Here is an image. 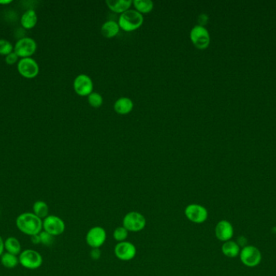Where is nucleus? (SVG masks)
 <instances>
[{
    "instance_id": "nucleus-1",
    "label": "nucleus",
    "mask_w": 276,
    "mask_h": 276,
    "mask_svg": "<svg viewBox=\"0 0 276 276\" xmlns=\"http://www.w3.org/2000/svg\"><path fill=\"white\" fill-rule=\"evenodd\" d=\"M17 229L28 236L40 234L43 230V220L33 212L22 213L16 220Z\"/></svg>"
},
{
    "instance_id": "nucleus-2",
    "label": "nucleus",
    "mask_w": 276,
    "mask_h": 276,
    "mask_svg": "<svg viewBox=\"0 0 276 276\" xmlns=\"http://www.w3.org/2000/svg\"><path fill=\"white\" fill-rule=\"evenodd\" d=\"M144 22L143 15L137 12V10L129 9L123 12L119 17L118 24L120 28L126 32L137 30L142 26Z\"/></svg>"
},
{
    "instance_id": "nucleus-3",
    "label": "nucleus",
    "mask_w": 276,
    "mask_h": 276,
    "mask_svg": "<svg viewBox=\"0 0 276 276\" xmlns=\"http://www.w3.org/2000/svg\"><path fill=\"white\" fill-rule=\"evenodd\" d=\"M123 227L129 232L138 233L147 226V219L144 215L137 212H130L123 219Z\"/></svg>"
},
{
    "instance_id": "nucleus-4",
    "label": "nucleus",
    "mask_w": 276,
    "mask_h": 276,
    "mask_svg": "<svg viewBox=\"0 0 276 276\" xmlns=\"http://www.w3.org/2000/svg\"><path fill=\"white\" fill-rule=\"evenodd\" d=\"M19 263L26 269H38L42 265L43 257L37 251L27 249L23 250L19 255Z\"/></svg>"
},
{
    "instance_id": "nucleus-5",
    "label": "nucleus",
    "mask_w": 276,
    "mask_h": 276,
    "mask_svg": "<svg viewBox=\"0 0 276 276\" xmlns=\"http://www.w3.org/2000/svg\"><path fill=\"white\" fill-rule=\"evenodd\" d=\"M190 39L195 47L204 50L210 44V35L208 29L201 25H195L190 32Z\"/></svg>"
},
{
    "instance_id": "nucleus-6",
    "label": "nucleus",
    "mask_w": 276,
    "mask_h": 276,
    "mask_svg": "<svg viewBox=\"0 0 276 276\" xmlns=\"http://www.w3.org/2000/svg\"><path fill=\"white\" fill-rule=\"evenodd\" d=\"M184 214L187 220L194 224H203L208 217L207 209L203 206L196 203H191L186 206Z\"/></svg>"
},
{
    "instance_id": "nucleus-7",
    "label": "nucleus",
    "mask_w": 276,
    "mask_h": 276,
    "mask_svg": "<svg viewBox=\"0 0 276 276\" xmlns=\"http://www.w3.org/2000/svg\"><path fill=\"white\" fill-rule=\"evenodd\" d=\"M65 222L57 215H49L43 220V230L52 236L61 235L65 232Z\"/></svg>"
},
{
    "instance_id": "nucleus-8",
    "label": "nucleus",
    "mask_w": 276,
    "mask_h": 276,
    "mask_svg": "<svg viewBox=\"0 0 276 276\" xmlns=\"http://www.w3.org/2000/svg\"><path fill=\"white\" fill-rule=\"evenodd\" d=\"M107 239L105 229L102 227H93L88 232L86 236V241L88 246L92 249H99L104 246Z\"/></svg>"
},
{
    "instance_id": "nucleus-9",
    "label": "nucleus",
    "mask_w": 276,
    "mask_h": 276,
    "mask_svg": "<svg viewBox=\"0 0 276 276\" xmlns=\"http://www.w3.org/2000/svg\"><path fill=\"white\" fill-rule=\"evenodd\" d=\"M94 85L90 76L80 74L74 81V89L81 97H86L93 92Z\"/></svg>"
},
{
    "instance_id": "nucleus-10",
    "label": "nucleus",
    "mask_w": 276,
    "mask_h": 276,
    "mask_svg": "<svg viewBox=\"0 0 276 276\" xmlns=\"http://www.w3.org/2000/svg\"><path fill=\"white\" fill-rule=\"evenodd\" d=\"M240 257L241 262L247 267H253L259 264L262 259V255L259 250L255 246H245L241 252Z\"/></svg>"
},
{
    "instance_id": "nucleus-11",
    "label": "nucleus",
    "mask_w": 276,
    "mask_h": 276,
    "mask_svg": "<svg viewBox=\"0 0 276 276\" xmlns=\"http://www.w3.org/2000/svg\"><path fill=\"white\" fill-rule=\"evenodd\" d=\"M114 252L118 259L121 261H130L133 259L137 255V249L133 244L125 241L116 244Z\"/></svg>"
},
{
    "instance_id": "nucleus-12",
    "label": "nucleus",
    "mask_w": 276,
    "mask_h": 276,
    "mask_svg": "<svg viewBox=\"0 0 276 276\" xmlns=\"http://www.w3.org/2000/svg\"><path fill=\"white\" fill-rule=\"evenodd\" d=\"M37 50V43L30 38L19 39L15 45V53L22 58H29Z\"/></svg>"
},
{
    "instance_id": "nucleus-13",
    "label": "nucleus",
    "mask_w": 276,
    "mask_h": 276,
    "mask_svg": "<svg viewBox=\"0 0 276 276\" xmlns=\"http://www.w3.org/2000/svg\"><path fill=\"white\" fill-rule=\"evenodd\" d=\"M18 71L25 78H34L39 73V66L35 60L31 58L20 59L17 66Z\"/></svg>"
},
{
    "instance_id": "nucleus-14",
    "label": "nucleus",
    "mask_w": 276,
    "mask_h": 276,
    "mask_svg": "<svg viewBox=\"0 0 276 276\" xmlns=\"http://www.w3.org/2000/svg\"><path fill=\"white\" fill-rule=\"evenodd\" d=\"M215 234L217 238L220 241L224 242L230 241L232 236H234V228L229 221L221 220L218 222L215 228Z\"/></svg>"
},
{
    "instance_id": "nucleus-15",
    "label": "nucleus",
    "mask_w": 276,
    "mask_h": 276,
    "mask_svg": "<svg viewBox=\"0 0 276 276\" xmlns=\"http://www.w3.org/2000/svg\"><path fill=\"white\" fill-rule=\"evenodd\" d=\"M132 109H133V102L129 97H120L114 103V109L116 113L121 115L129 113Z\"/></svg>"
},
{
    "instance_id": "nucleus-16",
    "label": "nucleus",
    "mask_w": 276,
    "mask_h": 276,
    "mask_svg": "<svg viewBox=\"0 0 276 276\" xmlns=\"http://www.w3.org/2000/svg\"><path fill=\"white\" fill-rule=\"evenodd\" d=\"M105 2L109 9L121 14L130 9V7L132 4V0H106Z\"/></svg>"
},
{
    "instance_id": "nucleus-17",
    "label": "nucleus",
    "mask_w": 276,
    "mask_h": 276,
    "mask_svg": "<svg viewBox=\"0 0 276 276\" xmlns=\"http://www.w3.org/2000/svg\"><path fill=\"white\" fill-rule=\"evenodd\" d=\"M120 28H121L119 26L117 22L114 21H108L103 24L100 31H101L102 35L104 36V38H112L118 34Z\"/></svg>"
},
{
    "instance_id": "nucleus-18",
    "label": "nucleus",
    "mask_w": 276,
    "mask_h": 276,
    "mask_svg": "<svg viewBox=\"0 0 276 276\" xmlns=\"http://www.w3.org/2000/svg\"><path fill=\"white\" fill-rule=\"evenodd\" d=\"M4 250L12 255L19 256L22 252L21 245L17 237L9 236L4 241Z\"/></svg>"
},
{
    "instance_id": "nucleus-19",
    "label": "nucleus",
    "mask_w": 276,
    "mask_h": 276,
    "mask_svg": "<svg viewBox=\"0 0 276 276\" xmlns=\"http://www.w3.org/2000/svg\"><path fill=\"white\" fill-rule=\"evenodd\" d=\"M1 264L7 269H13L19 264V257L10 253L4 252L0 257Z\"/></svg>"
},
{
    "instance_id": "nucleus-20",
    "label": "nucleus",
    "mask_w": 276,
    "mask_h": 276,
    "mask_svg": "<svg viewBox=\"0 0 276 276\" xmlns=\"http://www.w3.org/2000/svg\"><path fill=\"white\" fill-rule=\"evenodd\" d=\"M222 253L228 257H236L240 254V246L234 241H225L221 247Z\"/></svg>"
},
{
    "instance_id": "nucleus-21",
    "label": "nucleus",
    "mask_w": 276,
    "mask_h": 276,
    "mask_svg": "<svg viewBox=\"0 0 276 276\" xmlns=\"http://www.w3.org/2000/svg\"><path fill=\"white\" fill-rule=\"evenodd\" d=\"M37 23V16L33 10H28L21 17L22 26L24 28H32Z\"/></svg>"
},
{
    "instance_id": "nucleus-22",
    "label": "nucleus",
    "mask_w": 276,
    "mask_h": 276,
    "mask_svg": "<svg viewBox=\"0 0 276 276\" xmlns=\"http://www.w3.org/2000/svg\"><path fill=\"white\" fill-rule=\"evenodd\" d=\"M33 213L41 220L49 215V206L44 201H37L33 206Z\"/></svg>"
},
{
    "instance_id": "nucleus-23",
    "label": "nucleus",
    "mask_w": 276,
    "mask_h": 276,
    "mask_svg": "<svg viewBox=\"0 0 276 276\" xmlns=\"http://www.w3.org/2000/svg\"><path fill=\"white\" fill-rule=\"evenodd\" d=\"M135 10L141 14H147L153 9V2L151 0H134L132 1Z\"/></svg>"
},
{
    "instance_id": "nucleus-24",
    "label": "nucleus",
    "mask_w": 276,
    "mask_h": 276,
    "mask_svg": "<svg viewBox=\"0 0 276 276\" xmlns=\"http://www.w3.org/2000/svg\"><path fill=\"white\" fill-rule=\"evenodd\" d=\"M88 100L91 106L94 108H99L104 102V98L102 97V95L96 92H92L91 94L88 95Z\"/></svg>"
},
{
    "instance_id": "nucleus-25",
    "label": "nucleus",
    "mask_w": 276,
    "mask_h": 276,
    "mask_svg": "<svg viewBox=\"0 0 276 276\" xmlns=\"http://www.w3.org/2000/svg\"><path fill=\"white\" fill-rule=\"evenodd\" d=\"M129 236V231L125 229V227H117L113 232V237L116 241L122 242L126 241Z\"/></svg>"
},
{
    "instance_id": "nucleus-26",
    "label": "nucleus",
    "mask_w": 276,
    "mask_h": 276,
    "mask_svg": "<svg viewBox=\"0 0 276 276\" xmlns=\"http://www.w3.org/2000/svg\"><path fill=\"white\" fill-rule=\"evenodd\" d=\"M39 236H40V244L43 246H50L54 243L55 236H52L51 234H48L47 232L42 230L39 234Z\"/></svg>"
},
{
    "instance_id": "nucleus-27",
    "label": "nucleus",
    "mask_w": 276,
    "mask_h": 276,
    "mask_svg": "<svg viewBox=\"0 0 276 276\" xmlns=\"http://www.w3.org/2000/svg\"><path fill=\"white\" fill-rule=\"evenodd\" d=\"M13 47L8 41L0 39V55H8L12 52Z\"/></svg>"
},
{
    "instance_id": "nucleus-28",
    "label": "nucleus",
    "mask_w": 276,
    "mask_h": 276,
    "mask_svg": "<svg viewBox=\"0 0 276 276\" xmlns=\"http://www.w3.org/2000/svg\"><path fill=\"white\" fill-rule=\"evenodd\" d=\"M18 57L19 56H18L16 53L12 52L6 57V63H7L8 65H12V64H14L17 61Z\"/></svg>"
},
{
    "instance_id": "nucleus-29",
    "label": "nucleus",
    "mask_w": 276,
    "mask_h": 276,
    "mask_svg": "<svg viewBox=\"0 0 276 276\" xmlns=\"http://www.w3.org/2000/svg\"><path fill=\"white\" fill-rule=\"evenodd\" d=\"M90 256L93 260H98L101 257V251L99 249H92Z\"/></svg>"
},
{
    "instance_id": "nucleus-30",
    "label": "nucleus",
    "mask_w": 276,
    "mask_h": 276,
    "mask_svg": "<svg viewBox=\"0 0 276 276\" xmlns=\"http://www.w3.org/2000/svg\"><path fill=\"white\" fill-rule=\"evenodd\" d=\"M199 23H200L199 25L204 27V25L208 23V17H207V15L201 14V16L199 17Z\"/></svg>"
},
{
    "instance_id": "nucleus-31",
    "label": "nucleus",
    "mask_w": 276,
    "mask_h": 276,
    "mask_svg": "<svg viewBox=\"0 0 276 276\" xmlns=\"http://www.w3.org/2000/svg\"><path fill=\"white\" fill-rule=\"evenodd\" d=\"M31 241L33 242L34 245H40V239L39 234H37V235H33V236H30Z\"/></svg>"
},
{
    "instance_id": "nucleus-32",
    "label": "nucleus",
    "mask_w": 276,
    "mask_h": 276,
    "mask_svg": "<svg viewBox=\"0 0 276 276\" xmlns=\"http://www.w3.org/2000/svg\"><path fill=\"white\" fill-rule=\"evenodd\" d=\"M3 253H4V241L0 236V257L2 256Z\"/></svg>"
},
{
    "instance_id": "nucleus-33",
    "label": "nucleus",
    "mask_w": 276,
    "mask_h": 276,
    "mask_svg": "<svg viewBox=\"0 0 276 276\" xmlns=\"http://www.w3.org/2000/svg\"><path fill=\"white\" fill-rule=\"evenodd\" d=\"M246 244V239L243 236H241L240 238L239 239V246H244Z\"/></svg>"
},
{
    "instance_id": "nucleus-34",
    "label": "nucleus",
    "mask_w": 276,
    "mask_h": 276,
    "mask_svg": "<svg viewBox=\"0 0 276 276\" xmlns=\"http://www.w3.org/2000/svg\"><path fill=\"white\" fill-rule=\"evenodd\" d=\"M12 1L11 0H6V1H0V4H8V3H11Z\"/></svg>"
}]
</instances>
